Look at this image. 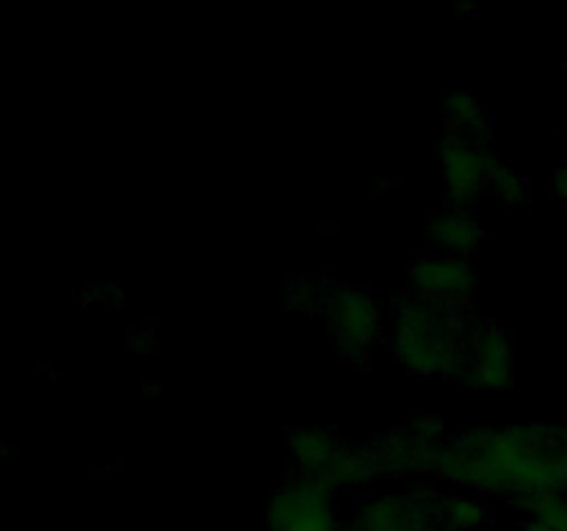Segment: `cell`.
Instances as JSON below:
<instances>
[{
    "label": "cell",
    "mask_w": 567,
    "mask_h": 531,
    "mask_svg": "<svg viewBox=\"0 0 567 531\" xmlns=\"http://www.w3.org/2000/svg\"><path fill=\"white\" fill-rule=\"evenodd\" d=\"M457 304L410 299L393 321V357L415 376H463L465 343L474 326L457 313Z\"/></svg>",
    "instance_id": "1"
},
{
    "label": "cell",
    "mask_w": 567,
    "mask_h": 531,
    "mask_svg": "<svg viewBox=\"0 0 567 531\" xmlns=\"http://www.w3.org/2000/svg\"><path fill=\"white\" fill-rule=\"evenodd\" d=\"M437 149H441L443 177H446L449 208L471 210L496 171V155L487 149L485 138L465 131L446 133Z\"/></svg>",
    "instance_id": "2"
},
{
    "label": "cell",
    "mask_w": 567,
    "mask_h": 531,
    "mask_svg": "<svg viewBox=\"0 0 567 531\" xmlns=\"http://www.w3.org/2000/svg\"><path fill=\"white\" fill-rule=\"evenodd\" d=\"M269 525L271 531H338L336 492L313 479L286 485L271 498Z\"/></svg>",
    "instance_id": "3"
},
{
    "label": "cell",
    "mask_w": 567,
    "mask_h": 531,
    "mask_svg": "<svg viewBox=\"0 0 567 531\" xmlns=\"http://www.w3.org/2000/svg\"><path fill=\"white\" fill-rule=\"evenodd\" d=\"M327 324L347 357H365L380 332V308L363 288H336L324 308Z\"/></svg>",
    "instance_id": "4"
},
{
    "label": "cell",
    "mask_w": 567,
    "mask_h": 531,
    "mask_svg": "<svg viewBox=\"0 0 567 531\" xmlns=\"http://www.w3.org/2000/svg\"><path fill=\"white\" fill-rule=\"evenodd\" d=\"M463 379L482 391H502L513 382V337L504 326L480 324L471 330Z\"/></svg>",
    "instance_id": "5"
},
{
    "label": "cell",
    "mask_w": 567,
    "mask_h": 531,
    "mask_svg": "<svg viewBox=\"0 0 567 531\" xmlns=\"http://www.w3.org/2000/svg\"><path fill=\"white\" fill-rule=\"evenodd\" d=\"M441 498L432 490L371 498L360 507L358 523L363 531H432Z\"/></svg>",
    "instance_id": "6"
},
{
    "label": "cell",
    "mask_w": 567,
    "mask_h": 531,
    "mask_svg": "<svg viewBox=\"0 0 567 531\" xmlns=\"http://www.w3.org/2000/svg\"><path fill=\"white\" fill-rule=\"evenodd\" d=\"M476 271L465 258L426 254L410 269V291L424 302L460 304L474 293Z\"/></svg>",
    "instance_id": "7"
},
{
    "label": "cell",
    "mask_w": 567,
    "mask_h": 531,
    "mask_svg": "<svg viewBox=\"0 0 567 531\" xmlns=\"http://www.w3.org/2000/svg\"><path fill=\"white\" fill-rule=\"evenodd\" d=\"M377 470H380V465H377L374 451L354 448L349 442H338L330 457L319 468L310 470L305 479L321 481L330 490H352V487H360L374 479Z\"/></svg>",
    "instance_id": "8"
},
{
    "label": "cell",
    "mask_w": 567,
    "mask_h": 531,
    "mask_svg": "<svg viewBox=\"0 0 567 531\" xmlns=\"http://www.w3.org/2000/svg\"><path fill=\"white\" fill-rule=\"evenodd\" d=\"M482 230L476 225L471 210L446 208L435 214L426 225V247L432 254H452V258H465L480 243Z\"/></svg>",
    "instance_id": "9"
},
{
    "label": "cell",
    "mask_w": 567,
    "mask_h": 531,
    "mask_svg": "<svg viewBox=\"0 0 567 531\" xmlns=\"http://www.w3.org/2000/svg\"><path fill=\"white\" fill-rule=\"evenodd\" d=\"M487 520V507L471 492L443 496L437 503V525L449 531H474Z\"/></svg>",
    "instance_id": "10"
},
{
    "label": "cell",
    "mask_w": 567,
    "mask_h": 531,
    "mask_svg": "<svg viewBox=\"0 0 567 531\" xmlns=\"http://www.w3.org/2000/svg\"><path fill=\"white\" fill-rule=\"evenodd\" d=\"M338 442L341 440L336 435H330L327 429H319V426H313V429H297L288 437V454H291L293 462L308 476L310 470L319 468L330 457Z\"/></svg>",
    "instance_id": "11"
},
{
    "label": "cell",
    "mask_w": 567,
    "mask_h": 531,
    "mask_svg": "<svg viewBox=\"0 0 567 531\" xmlns=\"http://www.w3.org/2000/svg\"><path fill=\"white\" fill-rule=\"evenodd\" d=\"M487 186L493 188V194H496L498 202L504 205H520L526 199V194H529V183L524 180V177L518 175L515 169H509V166L498 164L496 171L491 175V183Z\"/></svg>",
    "instance_id": "12"
},
{
    "label": "cell",
    "mask_w": 567,
    "mask_h": 531,
    "mask_svg": "<svg viewBox=\"0 0 567 531\" xmlns=\"http://www.w3.org/2000/svg\"><path fill=\"white\" fill-rule=\"evenodd\" d=\"M449 116L457 125V131L471 133L482 125L485 111H482V103L471 92H454L449 97Z\"/></svg>",
    "instance_id": "13"
},
{
    "label": "cell",
    "mask_w": 567,
    "mask_h": 531,
    "mask_svg": "<svg viewBox=\"0 0 567 531\" xmlns=\"http://www.w3.org/2000/svg\"><path fill=\"white\" fill-rule=\"evenodd\" d=\"M551 191L567 205V166H559L551 175Z\"/></svg>",
    "instance_id": "14"
},
{
    "label": "cell",
    "mask_w": 567,
    "mask_h": 531,
    "mask_svg": "<svg viewBox=\"0 0 567 531\" xmlns=\"http://www.w3.org/2000/svg\"><path fill=\"white\" fill-rule=\"evenodd\" d=\"M520 531H543V529H540V525L535 523V520H532V523H529V525H524V529H520Z\"/></svg>",
    "instance_id": "15"
}]
</instances>
